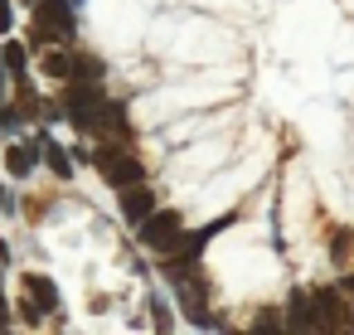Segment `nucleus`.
Wrapping results in <instances>:
<instances>
[{"instance_id":"nucleus-7","label":"nucleus","mask_w":354,"mask_h":335,"mask_svg":"<svg viewBox=\"0 0 354 335\" xmlns=\"http://www.w3.org/2000/svg\"><path fill=\"white\" fill-rule=\"evenodd\" d=\"M25 291H30V301H35L39 311H54V306H59V287H54L49 277H39V272L25 277Z\"/></svg>"},{"instance_id":"nucleus-17","label":"nucleus","mask_w":354,"mask_h":335,"mask_svg":"<svg viewBox=\"0 0 354 335\" xmlns=\"http://www.w3.org/2000/svg\"><path fill=\"white\" fill-rule=\"evenodd\" d=\"M349 287H354V282H349Z\"/></svg>"},{"instance_id":"nucleus-1","label":"nucleus","mask_w":354,"mask_h":335,"mask_svg":"<svg viewBox=\"0 0 354 335\" xmlns=\"http://www.w3.org/2000/svg\"><path fill=\"white\" fill-rule=\"evenodd\" d=\"M64 107H68V117H73L78 132H97V127H102V107H107V98H102L93 83H78V88H68Z\"/></svg>"},{"instance_id":"nucleus-4","label":"nucleus","mask_w":354,"mask_h":335,"mask_svg":"<svg viewBox=\"0 0 354 335\" xmlns=\"http://www.w3.org/2000/svg\"><path fill=\"white\" fill-rule=\"evenodd\" d=\"M286 316H291V320H286L291 330H320V306H315V296H306V291L291 296Z\"/></svg>"},{"instance_id":"nucleus-12","label":"nucleus","mask_w":354,"mask_h":335,"mask_svg":"<svg viewBox=\"0 0 354 335\" xmlns=\"http://www.w3.org/2000/svg\"><path fill=\"white\" fill-rule=\"evenodd\" d=\"M44 73H49V78H68V73H73V64H68L64 54H49V59H44Z\"/></svg>"},{"instance_id":"nucleus-8","label":"nucleus","mask_w":354,"mask_h":335,"mask_svg":"<svg viewBox=\"0 0 354 335\" xmlns=\"http://www.w3.org/2000/svg\"><path fill=\"white\" fill-rule=\"evenodd\" d=\"M35 151H44V161H49V170H54L59 180H68V175H73V161H68V151H64V146H54L49 136H39V141H35Z\"/></svg>"},{"instance_id":"nucleus-9","label":"nucleus","mask_w":354,"mask_h":335,"mask_svg":"<svg viewBox=\"0 0 354 335\" xmlns=\"http://www.w3.org/2000/svg\"><path fill=\"white\" fill-rule=\"evenodd\" d=\"M315 306H320V325H344L339 316H344V306H339V296L335 291H315Z\"/></svg>"},{"instance_id":"nucleus-6","label":"nucleus","mask_w":354,"mask_h":335,"mask_svg":"<svg viewBox=\"0 0 354 335\" xmlns=\"http://www.w3.org/2000/svg\"><path fill=\"white\" fill-rule=\"evenodd\" d=\"M156 209V194L151 190H141V185H127V199H122V214L131 219V224H141L146 214Z\"/></svg>"},{"instance_id":"nucleus-11","label":"nucleus","mask_w":354,"mask_h":335,"mask_svg":"<svg viewBox=\"0 0 354 335\" xmlns=\"http://www.w3.org/2000/svg\"><path fill=\"white\" fill-rule=\"evenodd\" d=\"M0 59H6V69H10L15 78L25 73V49H20V44H6V54H0Z\"/></svg>"},{"instance_id":"nucleus-5","label":"nucleus","mask_w":354,"mask_h":335,"mask_svg":"<svg viewBox=\"0 0 354 335\" xmlns=\"http://www.w3.org/2000/svg\"><path fill=\"white\" fill-rule=\"evenodd\" d=\"M35 20H44L49 30H59V39L73 30V15H68V0H39V15Z\"/></svg>"},{"instance_id":"nucleus-10","label":"nucleus","mask_w":354,"mask_h":335,"mask_svg":"<svg viewBox=\"0 0 354 335\" xmlns=\"http://www.w3.org/2000/svg\"><path fill=\"white\" fill-rule=\"evenodd\" d=\"M6 165H10L15 180H25V175H30V151H25V146H10V151H6Z\"/></svg>"},{"instance_id":"nucleus-3","label":"nucleus","mask_w":354,"mask_h":335,"mask_svg":"<svg viewBox=\"0 0 354 335\" xmlns=\"http://www.w3.org/2000/svg\"><path fill=\"white\" fill-rule=\"evenodd\" d=\"M141 243L151 248V253H175L180 248V214L175 209H151L146 219H141Z\"/></svg>"},{"instance_id":"nucleus-16","label":"nucleus","mask_w":354,"mask_h":335,"mask_svg":"<svg viewBox=\"0 0 354 335\" xmlns=\"http://www.w3.org/2000/svg\"><path fill=\"white\" fill-rule=\"evenodd\" d=\"M0 98H6V83H0Z\"/></svg>"},{"instance_id":"nucleus-2","label":"nucleus","mask_w":354,"mask_h":335,"mask_svg":"<svg viewBox=\"0 0 354 335\" xmlns=\"http://www.w3.org/2000/svg\"><path fill=\"white\" fill-rule=\"evenodd\" d=\"M97 170H102V180L112 185V190H127V185H141V161L131 156V151H117V146H102L97 151Z\"/></svg>"},{"instance_id":"nucleus-15","label":"nucleus","mask_w":354,"mask_h":335,"mask_svg":"<svg viewBox=\"0 0 354 335\" xmlns=\"http://www.w3.org/2000/svg\"><path fill=\"white\" fill-rule=\"evenodd\" d=\"M0 209H10V194H6V190H0Z\"/></svg>"},{"instance_id":"nucleus-14","label":"nucleus","mask_w":354,"mask_h":335,"mask_svg":"<svg viewBox=\"0 0 354 335\" xmlns=\"http://www.w3.org/2000/svg\"><path fill=\"white\" fill-rule=\"evenodd\" d=\"M10 325V306H6V296H0V330Z\"/></svg>"},{"instance_id":"nucleus-13","label":"nucleus","mask_w":354,"mask_h":335,"mask_svg":"<svg viewBox=\"0 0 354 335\" xmlns=\"http://www.w3.org/2000/svg\"><path fill=\"white\" fill-rule=\"evenodd\" d=\"M10 25H15V15H10V0H0V35H10Z\"/></svg>"}]
</instances>
